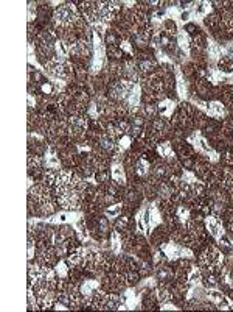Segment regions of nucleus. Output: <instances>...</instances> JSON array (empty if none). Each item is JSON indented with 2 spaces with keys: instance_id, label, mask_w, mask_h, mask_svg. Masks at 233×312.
I'll use <instances>...</instances> for the list:
<instances>
[{
  "instance_id": "37998d69",
  "label": "nucleus",
  "mask_w": 233,
  "mask_h": 312,
  "mask_svg": "<svg viewBox=\"0 0 233 312\" xmlns=\"http://www.w3.org/2000/svg\"><path fill=\"white\" fill-rule=\"evenodd\" d=\"M190 218H193V220H196V222H204L205 215L201 211H191V217Z\"/></svg>"
},
{
  "instance_id": "58836bf2",
  "label": "nucleus",
  "mask_w": 233,
  "mask_h": 312,
  "mask_svg": "<svg viewBox=\"0 0 233 312\" xmlns=\"http://www.w3.org/2000/svg\"><path fill=\"white\" fill-rule=\"evenodd\" d=\"M27 309L30 312H33V311H41L39 302H38V298H36V294L33 292V289H28V294H27Z\"/></svg>"
},
{
  "instance_id": "79ce46f5",
  "label": "nucleus",
  "mask_w": 233,
  "mask_h": 312,
  "mask_svg": "<svg viewBox=\"0 0 233 312\" xmlns=\"http://www.w3.org/2000/svg\"><path fill=\"white\" fill-rule=\"evenodd\" d=\"M201 30V27L196 24V22H186V24L183 25V31L188 34V36L191 38V36H194V34Z\"/></svg>"
},
{
  "instance_id": "72a5a7b5",
  "label": "nucleus",
  "mask_w": 233,
  "mask_h": 312,
  "mask_svg": "<svg viewBox=\"0 0 233 312\" xmlns=\"http://www.w3.org/2000/svg\"><path fill=\"white\" fill-rule=\"evenodd\" d=\"M176 215H177V218H179V222L182 223V225H185L186 222L190 220V217H191V209L186 205H183V203H180V205H177V208H176Z\"/></svg>"
},
{
  "instance_id": "4c0bfd02",
  "label": "nucleus",
  "mask_w": 233,
  "mask_h": 312,
  "mask_svg": "<svg viewBox=\"0 0 233 312\" xmlns=\"http://www.w3.org/2000/svg\"><path fill=\"white\" fill-rule=\"evenodd\" d=\"M219 163L221 166H224V167H230L233 169V147H229L224 153H221L219 155Z\"/></svg>"
},
{
  "instance_id": "ddd939ff",
  "label": "nucleus",
  "mask_w": 233,
  "mask_h": 312,
  "mask_svg": "<svg viewBox=\"0 0 233 312\" xmlns=\"http://www.w3.org/2000/svg\"><path fill=\"white\" fill-rule=\"evenodd\" d=\"M154 178L160 180V181H167V178L170 177V166L163 158L156 159L153 164H151V173Z\"/></svg>"
},
{
  "instance_id": "5701e85b",
  "label": "nucleus",
  "mask_w": 233,
  "mask_h": 312,
  "mask_svg": "<svg viewBox=\"0 0 233 312\" xmlns=\"http://www.w3.org/2000/svg\"><path fill=\"white\" fill-rule=\"evenodd\" d=\"M111 177L116 184H120V186H126L127 184V175H126V170H124L123 164H112Z\"/></svg>"
},
{
  "instance_id": "9d476101",
  "label": "nucleus",
  "mask_w": 233,
  "mask_h": 312,
  "mask_svg": "<svg viewBox=\"0 0 233 312\" xmlns=\"http://www.w3.org/2000/svg\"><path fill=\"white\" fill-rule=\"evenodd\" d=\"M205 112L208 114V117L212 119H216L219 122H223L224 119L229 117L230 111L226 108V105L221 100H213V102H208L207 103V108H205Z\"/></svg>"
},
{
  "instance_id": "473e14b6",
  "label": "nucleus",
  "mask_w": 233,
  "mask_h": 312,
  "mask_svg": "<svg viewBox=\"0 0 233 312\" xmlns=\"http://www.w3.org/2000/svg\"><path fill=\"white\" fill-rule=\"evenodd\" d=\"M92 183L93 184H97V186H103V184H106L108 181L112 180L111 177V169L109 170H97L95 172V175L92 177Z\"/></svg>"
},
{
  "instance_id": "0eeeda50",
  "label": "nucleus",
  "mask_w": 233,
  "mask_h": 312,
  "mask_svg": "<svg viewBox=\"0 0 233 312\" xmlns=\"http://www.w3.org/2000/svg\"><path fill=\"white\" fill-rule=\"evenodd\" d=\"M41 265L49 269H55V265L59 262V256H58L55 245H42L38 247V253H36V259Z\"/></svg>"
},
{
  "instance_id": "c03bdc74",
  "label": "nucleus",
  "mask_w": 233,
  "mask_h": 312,
  "mask_svg": "<svg viewBox=\"0 0 233 312\" xmlns=\"http://www.w3.org/2000/svg\"><path fill=\"white\" fill-rule=\"evenodd\" d=\"M188 17H190V13H188V11H183V13L180 14V20L185 22V24L188 22Z\"/></svg>"
},
{
  "instance_id": "aec40b11",
  "label": "nucleus",
  "mask_w": 233,
  "mask_h": 312,
  "mask_svg": "<svg viewBox=\"0 0 233 312\" xmlns=\"http://www.w3.org/2000/svg\"><path fill=\"white\" fill-rule=\"evenodd\" d=\"M95 147H98L100 150H103L104 153H108V155L112 156V153L115 152V148H116V141L114 139V137H111L108 133H103L98 144Z\"/></svg>"
},
{
  "instance_id": "a211bd4d",
  "label": "nucleus",
  "mask_w": 233,
  "mask_h": 312,
  "mask_svg": "<svg viewBox=\"0 0 233 312\" xmlns=\"http://www.w3.org/2000/svg\"><path fill=\"white\" fill-rule=\"evenodd\" d=\"M176 108H177V102H174L171 99H165L157 105V112H159V115H162V117L171 119Z\"/></svg>"
},
{
  "instance_id": "bb28decb",
  "label": "nucleus",
  "mask_w": 233,
  "mask_h": 312,
  "mask_svg": "<svg viewBox=\"0 0 233 312\" xmlns=\"http://www.w3.org/2000/svg\"><path fill=\"white\" fill-rule=\"evenodd\" d=\"M123 273H124L126 284H127V287H129V289H135L143 280L138 270H124Z\"/></svg>"
},
{
  "instance_id": "f3484780",
  "label": "nucleus",
  "mask_w": 233,
  "mask_h": 312,
  "mask_svg": "<svg viewBox=\"0 0 233 312\" xmlns=\"http://www.w3.org/2000/svg\"><path fill=\"white\" fill-rule=\"evenodd\" d=\"M137 61V60H135ZM159 61L157 60H145V61H137V69H138V74H140V80L154 74L159 67Z\"/></svg>"
},
{
  "instance_id": "4be33fe9",
  "label": "nucleus",
  "mask_w": 233,
  "mask_h": 312,
  "mask_svg": "<svg viewBox=\"0 0 233 312\" xmlns=\"http://www.w3.org/2000/svg\"><path fill=\"white\" fill-rule=\"evenodd\" d=\"M221 128H223V123H221L219 120H216V119H212V117H210L208 122H207L205 126H204V130H202L201 133H202V136L205 137V139H210V137H213V136L219 134V133H221Z\"/></svg>"
},
{
  "instance_id": "7ed1b4c3",
  "label": "nucleus",
  "mask_w": 233,
  "mask_h": 312,
  "mask_svg": "<svg viewBox=\"0 0 233 312\" xmlns=\"http://www.w3.org/2000/svg\"><path fill=\"white\" fill-rule=\"evenodd\" d=\"M101 289L106 292H111V294H123L126 292L127 289V284H126V280H124V273L123 272H115V270H109L104 273L101 278Z\"/></svg>"
},
{
  "instance_id": "f257e3e1",
  "label": "nucleus",
  "mask_w": 233,
  "mask_h": 312,
  "mask_svg": "<svg viewBox=\"0 0 233 312\" xmlns=\"http://www.w3.org/2000/svg\"><path fill=\"white\" fill-rule=\"evenodd\" d=\"M28 218H49L61 211L56 191L44 183H36L27 195Z\"/></svg>"
},
{
  "instance_id": "dca6fc26",
  "label": "nucleus",
  "mask_w": 233,
  "mask_h": 312,
  "mask_svg": "<svg viewBox=\"0 0 233 312\" xmlns=\"http://www.w3.org/2000/svg\"><path fill=\"white\" fill-rule=\"evenodd\" d=\"M171 284H173V283H163V284H157V286L154 287L156 297H157V300H159V303H160V305L173 303Z\"/></svg>"
},
{
  "instance_id": "412c9836",
  "label": "nucleus",
  "mask_w": 233,
  "mask_h": 312,
  "mask_svg": "<svg viewBox=\"0 0 233 312\" xmlns=\"http://www.w3.org/2000/svg\"><path fill=\"white\" fill-rule=\"evenodd\" d=\"M216 69H218L219 74H224V75L233 74V56L232 55H223L221 58H218Z\"/></svg>"
},
{
  "instance_id": "20e7f679",
  "label": "nucleus",
  "mask_w": 233,
  "mask_h": 312,
  "mask_svg": "<svg viewBox=\"0 0 233 312\" xmlns=\"http://www.w3.org/2000/svg\"><path fill=\"white\" fill-rule=\"evenodd\" d=\"M58 150V156L61 159V164H62V169H75L78 161H79V152H78V147L76 144H64V145H59L56 147Z\"/></svg>"
},
{
  "instance_id": "9b49d317",
  "label": "nucleus",
  "mask_w": 233,
  "mask_h": 312,
  "mask_svg": "<svg viewBox=\"0 0 233 312\" xmlns=\"http://www.w3.org/2000/svg\"><path fill=\"white\" fill-rule=\"evenodd\" d=\"M140 309L153 312V311H160V303L156 297L154 289H145L142 292V298H140Z\"/></svg>"
},
{
  "instance_id": "a878e982",
  "label": "nucleus",
  "mask_w": 233,
  "mask_h": 312,
  "mask_svg": "<svg viewBox=\"0 0 233 312\" xmlns=\"http://www.w3.org/2000/svg\"><path fill=\"white\" fill-rule=\"evenodd\" d=\"M208 114L205 112V111H202V109H199V108H196V111H194V115H193V126H194V131L197 130V131H202L204 130V126H205V123L208 122Z\"/></svg>"
},
{
  "instance_id": "c756f323",
  "label": "nucleus",
  "mask_w": 233,
  "mask_h": 312,
  "mask_svg": "<svg viewBox=\"0 0 233 312\" xmlns=\"http://www.w3.org/2000/svg\"><path fill=\"white\" fill-rule=\"evenodd\" d=\"M221 102L224 103L229 111H233V85H224L223 94H221Z\"/></svg>"
},
{
  "instance_id": "e433bc0d",
  "label": "nucleus",
  "mask_w": 233,
  "mask_h": 312,
  "mask_svg": "<svg viewBox=\"0 0 233 312\" xmlns=\"http://www.w3.org/2000/svg\"><path fill=\"white\" fill-rule=\"evenodd\" d=\"M123 212V203L118 202V203H114L111 206H106V209H104V215L109 217V218H115L116 215H120Z\"/></svg>"
},
{
  "instance_id": "ea45409f",
  "label": "nucleus",
  "mask_w": 233,
  "mask_h": 312,
  "mask_svg": "<svg viewBox=\"0 0 233 312\" xmlns=\"http://www.w3.org/2000/svg\"><path fill=\"white\" fill-rule=\"evenodd\" d=\"M55 272H56L58 276H59V278H68L70 267H68V264L65 262V259H61L59 262L55 265Z\"/></svg>"
},
{
  "instance_id": "39448f33",
  "label": "nucleus",
  "mask_w": 233,
  "mask_h": 312,
  "mask_svg": "<svg viewBox=\"0 0 233 312\" xmlns=\"http://www.w3.org/2000/svg\"><path fill=\"white\" fill-rule=\"evenodd\" d=\"M148 240H149V244L153 248H163L171 240L170 229L167 228L165 223L160 222L159 225H156L148 233Z\"/></svg>"
},
{
  "instance_id": "c85d7f7f",
  "label": "nucleus",
  "mask_w": 233,
  "mask_h": 312,
  "mask_svg": "<svg viewBox=\"0 0 233 312\" xmlns=\"http://www.w3.org/2000/svg\"><path fill=\"white\" fill-rule=\"evenodd\" d=\"M106 60L108 61H123L124 53L120 45H108L106 47Z\"/></svg>"
},
{
  "instance_id": "c9c22d12",
  "label": "nucleus",
  "mask_w": 233,
  "mask_h": 312,
  "mask_svg": "<svg viewBox=\"0 0 233 312\" xmlns=\"http://www.w3.org/2000/svg\"><path fill=\"white\" fill-rule=\"evenodd\" d=\"M42 28L36 24V22H31V24H27V39L28 44H33L34 41L38 39V36L41 34Z\"/></svg>"
},
{
  "instance_id": "4468645a",
  "label": "nucleus",
  "mask_w": 233,
  "mask_h": 312,
  "mask_svg": "<svg viewBox=\"0 0 233 312\" xmlns=\"http://www.w3.org/2000/svg\"><path fill=\"white\" fill-rule=\"evenodd\" d=\"M202 272V280L201 284L205 291H210V289H218L219 287V281H221V275L219 272H212V270H201Z\"/></svg>"
},
{
  "instance_id": "f704fd0d",
  "label": "nucleus",
  "mask_w": 233,
  "mask_h": 312,
  "mask_svg": "<svg viewBox=\"0 0 233 312\" xmlns=\"http://www.w3.org/2000/svg\"><path fill=\"white\" fill-rule=\"evenodd\" d=\"M151 261H153L154 267H159V265L167 264L170 259H168V256L165 255V251H163L162 248H153V255H151Z\"/></svg>"
},
{
  "instance_id": "2f4dec72",
  "label": "nucleus",
  "mask_w": 233,
  "mask_h": 312,
  "mask_svg": "<svg viewBox=\"0 0 233 312\" xmlns=\"http://www.w3.org/2000/svg\"><path fill=\"white\" fill-rule=\"evenodd\" d=\"M120 42H121V39L118 34H116L111 27H108L106 33H104V38H103L104 47H108V45H120Z\"/></svg>"
},
{
  "instance_id": "7c9ffc66",
  "label": "nucleus",
  "mask_w": 233,
  "mask_h": 312,
  "mask_svg": "<svg viewBox=\"0 0 233 312\" xmlns=\"http://www.w3.org/2000/svg\"><path fill=\"white\" fill-rule=\"evenodd\" d=\"M138 114L143 115L146 120H153L154 117H157V115H159L157 105H143V103H140V105H138Z\"/></svg>"
},
{
  "instance_id": "b1692460",
  "label": "nucleus",
  "mask_w": 233,
  "mask_h": 312,
  "mask_svg": "<svg viewBox=\"0 0 233 312\" xmlns=\"http://www.w3.org/2000/svg\"><path fill=\"white\" fill-rule=\"evenodd\" d=\"M162 33L167 34L170 38H177L179 34V28H177V24L176 20L173 17H165L162 20Z\"/></svg>"
},
{
  "instance_id": "2eb2a0df",
  "label": "nucleus",
  "mask_w": 233,
  "mask_h": 312,
  "mask_svg": "<svg viewBox=\"0 0 233 312\" xmlns=\"http://www.w3.org/2000/svg\"><path fill=\"white\" fill-rule=\"evenodd\" d=\"M86 258V245L81 244L79 247H76L75 250H72L67 255L65 262L68 264V267H73V265H83Z\"/></svg>"
},
{
  "instance_id": "6ab92c4d",
  "label": "nucleus",
  "mask_w": 233,
  "mask_h": 312,
  "mask_svg": "<svg viewBox=\"0 0 233 312\" xmlns=\"http://www.w3.org/2000/svg\"><path fill=\"white\" fill-rule=\"evenodd\" d=\"M204 27L210 31V34H213L221 30V17L218 13L212 11V13H207L204 16Z\"/></svg>"
},
{
  "instance_id": "1a4fd4ad",
  "label": "nucleus",
  "mask_w": 233,
  "mask_h": 312,
  "mask_svg": "<svg viewBox=\"0 0 233 312\" xmlns=\"http://www.w3.org/2000/svg\"><path fill=\"white\" fill-rule=\"evenodd\" d=\"M193 262L194 261L186 259V258H179L174 261V281L188 283V275L191 272Z\"/></svg>"
},
{
  "instance_id": "cd10ccee",
  "label": "nucleus",
  "mask_w": 233,
  "mask_h": 312,
  "mask_svg": "<svg viewBox=\"0 0 233 312\" xmlns=\"http://www.w3.org/2000/svg\"><path fill=\"white\" fill-rule=\"evenodd\" d=\"M134 169H135V175L137 177L146 180L149 177V173H151V163H148L145 158H140L137 161V164H135Z\"/></svg>"
},
{
  "instance_id": "f03ea898",
  "label": "nucleus",
  "mask_w": 233,
  "mask_h": 312,
  "mask_svg": "<svg viewBox=\"0 0 233 312\" xmlns=\"http://www.w3.org/2000/svg\"><path fill=\"white\" fill-rule=\"evenodd\" d=\"M196 106H193L188 100H180L177 103V108L174 111L173 117L170 119L173 128H183L188 131H194L193 126V115H194Z\"/></svg>"
},
{
  "instance_id": "393cba45",
  "label": "nucleus",
  "mask_w": 233,
  "mask_h": 312,
  "mask_svg": "<svg viewBox=\"0 0 233 312\" xmlns=\"http://www.w3.org/2000/svg\"><path fill=\"white\" fill-rule=\"evenodd\" d=\"M179 71H180L182 77L186 80V83H191V82H194V80H196V64H194L191 60H188L186 63H183V64L179 67Z\"/></svg>"
},
{
  "instance_id": "a19ab883",
  "label": "nucleus",
  "mask_w": 233,
  "mask_h": 312,
  "mask_svg": "<svg viewBox=\"0 0 233 312\" xmlns=\"http://www.w3.org/2000/svg\"><path fill=\"white\" fill-rule=\"evenodd\" d=\"M132 145V137L129 134H124L123 137H120L118 141H116V147L121 148L123 152H126V150H129Z\"/></svg>"
},
{
  "instance_id": "423d86ee",
  "label": "nucleus",
  "mask_w": 233,
  "mask_h": 312,
  "mask_svg": "<svg viewBox=\"0 0 233 312\" xmlns=\"http://www.w3.org/2000/svg\"><path fill=\"white\" fill-rule=\"evenodd\" d=\"M44 172H45L44 156L28 153V156H27V173H28V177H33L34 180H36V183H42Z\"/></svg>"
},
{
  "instance_id": "6e6552de",
  "label": "nucleus",
  "mask_w": 233,
  "mask_h": 312,
  "mask_svg": "<svg viewBox=\"0 0 233 312\" xmlns=\"http://www.w3.org/2000/svg\"><path fill=\"white\" fill-rule=\"evenodd\" d=\"M208 50V34L202 28L197 31L194 36H191V47H190V56L194 58L197 55H204Z\"/></svg>"
},
{
  "instance_id": "f8f14e48",
  "label": "nucleus",
  "mask_w": 233,
  "mask_h": 312,
  "mask_svg": "<svg viewBox=\"0 0 233 312\" xmlns=\"http://www.w3.org/2000/svg\"><path fill=\"white\" fill-rule=\"evenodd\" d=\"M173 150L174 153L177 155V158L182 161V159H186V158H193L196 156L197 150L194 148L193 144H190L188 141H173Z\"/></svg>"
},
{
  "instance_id": "a18cd8bd",
  "label": "nucleus",
  "mask_w": 233,
  "mask_h": 312,
  "mask_svg": "<svg viewBox=\"0 0 233 312\" xmlns=\"http://www.w3.org/2000/svg\"><path fill=\"white\" fill-rule=\"evenodd\" d=\"M230 117H233V111H230Z\"/></svg>"
}]
</instances>
